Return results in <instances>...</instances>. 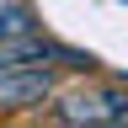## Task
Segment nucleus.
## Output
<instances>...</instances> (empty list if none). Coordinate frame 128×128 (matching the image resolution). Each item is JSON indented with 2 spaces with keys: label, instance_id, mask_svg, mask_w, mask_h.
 Instances as JSON below:
<instances>
[{
  "label": "nucleus",
  "instance_id": "nucleus-2",
  "mask_svg": "<svg viewBox=\"0 0 128 128\" xmlns=\"http://www.w3.org/2000/svg\"><path fill=\"white\" fill-rule=\"evenodd\" d=\"M59 70L64 64H16V70H0V118L6 112L48 107V96L59 91Z\"/></svg>",
  "mask_w": 128,
  "mask_h": 128
},
{
  "label": "nucleus",
  "instance_id": "nucleus-1",
  "mask_svg": "<svg viewBox=\"0 0 128 128\" xmlns=\"http://www.w3.org/2000/svg\"><path fill=\"white\" fill-rule=\"evenodd\" d=\"M48 118L70 128H128V86L118 80H80L48 96Z\"/></svg>",
  "mask_w": 128,
  "mask_h": 128
},
{
  "label": "nucleus",
  "instance_id": "nucleus-3",
  "mask_svg": "<svg viewBox=\"0 0 128 128\" xmlns=\"http://www.w3.org/2000/svg\"><path fill=\"white\" fill-rule=\"evenodd\" d=\"M38 6L32 0H0V43L6 38H22V32H38Z\"/></svg>",
  "mask_w": 128,
  "mask_h": 128
}]
</instances>
